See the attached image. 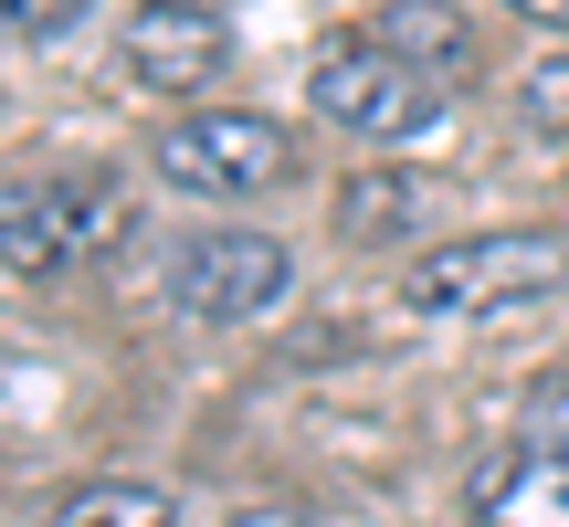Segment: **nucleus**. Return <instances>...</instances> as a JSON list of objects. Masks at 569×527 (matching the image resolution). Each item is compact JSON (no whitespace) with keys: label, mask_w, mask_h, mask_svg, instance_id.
I'll use <instances>...</instances> for the list:
<instances>
[{"label":"nucleus","mask_w":569,"mask_h":527,"mask_svg":"<svg viewBox=\"0 0 569 527\" xmlns=\"http://www.w3.org/2000/svg\"><path fill=\"white\" fill-rule=\"evenodd\" d=\"M432 201H443V190L411 180V169H348L338 180V243L390 253V243H411V232L432 222Z\"/></svg>","instance_id":"nucleus-8"},{"label":"nucleus","mask_w":569,"mask_h":527,"mask_svg":"<svg viewBox=\"0 0 569 527\" xmlns=\"http://www.w3.org/2000/svg\"><path fill=\"white\" fill-rule=\"evenodd\" d=\"M306 106H317L327 127H348V138H369V148H411V138L443 127V84H432L422 63H401L390 42H369V32L327 42V53L306 63Z\"/></svg>","instance_id":"nucleus-3"},{"label":"nucleus","mask_w":569,"mask_h":527,"mask_svg":"<svg viewBox=\"0 0 569 527\" xmlns=\"http://www.w3.org/2000/svg\"><path fill=\"white\" fill-rule=\"evenodd\" d=\"M517 106H528L538 138H569V53H538L528 74H517Z\"/></svg>","instance_id":"nucleus-11"},{"label":"nucleus","mask_w":569,"mask_h":527,"mask_svg":"<svg viewBox=\"0 0 569 527\" xmlns=\"http://www.w3.org/2000/svg\"><path fill=\"white\" fill-rule=\"evenodd\" d=\"M127 232V201L106 169H42V180H0V275L11 285H63L84 275Z\"/></svg>","instance_id":"nucleus-1"},{"label":"nucleus","mask_w":569,"mask_h":527,"mask_svg":"<svg viewBox=\"0 0 569 527\" xmlns=\"http://www.w3.org/2000/svg\"><path fill=\"white\" fill-rule=\"evenodd\" d=\"M369 42H390L401 63H422L432 84L475 74V32H465V11H453V0H390V11L369 21Z\"/></svg>","instance_id":"nucleus-9"},{"label":"nucleus","mask_w":569,"mask_h":527,"mask_svg":"<svg viewBox=\"0 0 569 527\" xmlns=\"http://www.w3.org/2000/svg\"><path fill=\"white\" fill-rule=\"evenodd\" d=\"M159 180L190 190V201H253V190L296 180V138H284V117H253V106L169 117L159 127Z\"/></svg>","instance_id":"nucleus-4"},{"label":"nucleus","mask_w":569,"mask_h":527,"mask_svg":"<svg viewBox=\"0 0 569 527\" xmlns=\"http://www.w3.org/2000/svg\"><path fill=\"white\" fill-rule=\"evenodd\" d=\"M232 53V21L211 0H138L127 11V74L159 84V96H201Z\"/></svg>","instance_id":"nucleus-6"},{"label":"nucleus","mask_w":569,"mask_h":527,"mask_svg":"<svg viewBox=\"0 0 569 527\" xmlns=\"http://www.w3.org/2000/svg\"><path fill=\"white\" fill-rule=\"evenodd\" d=\"M507 11H528V21H559V32H569V0H507Z\"/></svg>","instance_id":"nucleus-15"},{"label":"nucleus","mask_w":569,"mask_h":527,"mask_svg":"<svg viewBox=\"0 0 569 527\" xmlns=\"http://www.w3.org/2000/svg\"><path fill=\"white\" fill-rule=\"evenodd\" d=\"M569 285V243L559 232H465V243H432L422 264H411L401 306L411 317H517V306H549Z\"/></svg>","instance_id":"nucleus-2"},{"label":"nucleus","mask_w":569,"mask_h":527,"mask_svg":"<svg viewBox=\"0 0 569 527\" xmlns=\"http://www.w3.org/2000/svg\"><path fill=\"white\" fill-rule=\"evenodd\" d=\"M232 527H317V517H306V507H243Z\"/></svg>","instance_id":"nucleus-14"},{"label":"nucleus","mask_w":569,"mask_h":527,"mask_svg":"<svg viewBox=\"0 0 569 527\" xmlns=\"http://www.w3.org/2000/svg\"><path fill=\"white\" fill-rule=\"evenodd\" d=\"M517 444H538V454H569V369H549V380L517 401Z\"/></svg>","instance_id":"nucleus-12"},{"label":"nucleus","mask_w":569,"mask_h":527,"mask_svg":"<svg viewBox=\"0 0 569 527\" xmlns=\"http://www.w3.org/2000/svg\"><path fill=\"white\" fill-rule=\"evenodd\" d=\"M475 527H569V454L507 444L475 475Z\"/></svg>","instance_id":"nucleus-7"},{"label":"nucleus","mask_w":569,"mask_h":527,"mask_svg":"<svg viewBox=\"0 0 569 527\" xmlns=\"http://www.w3.org/2000/svg\"><path fill=\"white\" fill-rule=\"evenodd\" d=\"M284 296H296V253H284L274 232L222 222V232H190V243L169 253V306L201 317V327H253V317H274Z\"/></svg>","instance_id":"nucleus-5"},{"label":"nucleus","mask_w":569,"mask_h":527,"mask_svg":"<svg viewBox=\"0 0 569 527\" xmlns=\"http://www.w3.org/2000/svg\"><path fill=\"white\" fill-rule=\"evenodd\" d=\"M84 11H96V0H0V21H11L21 42H63Z\"/></svg>","instance_id":"nucleus-13"},{"label":"nucleus","mask_w":569,"mask_h":527,"mask_svg":"<svg viewBox=\"0 0 569 527\" xmlns=\"http://www.w3.org/2000/svg\"><path fill=\"white\" fill-rule=\"evenodd\" d=\"M53 527H180V496L148 486V475H106V486H74V496H63Z\"/></svg>","instance_id":"nucleus-10"}]
</instances>
